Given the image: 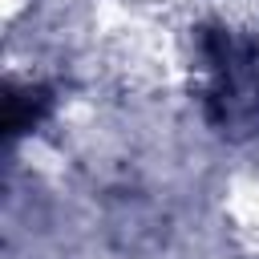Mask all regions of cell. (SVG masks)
<instances>
[{"instance_id":"obj_1","label":"cell","mask_w":259,"mask_h":259,"mask_svg":"<svg viewBox=\"0 0 259 259\" xmlns=\"http://www.w3.org/2000/svg\"><path fill=\"white\" fill-rule=\"evenodd\" d=\"M49 97L40 89H8V113H4V130L8 134H24L40 121Z\"/></svg>"}]
</instances>
